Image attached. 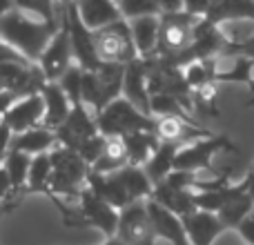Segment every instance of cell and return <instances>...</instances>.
I'll use <instances>...</instances> for the list:
<instances>
[{
  "label": "cell",
  "mask_w": 254,
  "mask_h": 245,
  "mask_svg": "<svg viewBox=\"0 0 254 245\" xmlns=\"http://www.w3.org/2000/svg\"><path fill=\"white\" fill-rule=\"evenodd\" d=\"M40 71L45 74L47 80H58L71 65H74V52H71V40H69V31L65 27L63 20V11H61V27L56 29V34L52 36V40L47 43V47L43 49L38 61Z\"/></svg>",
  "instance_id": "9c48e42d"
},
{
  "label": "cell",
  "mask_w": 254,
  "mask_h": 245,
  "mask_svg": "<svg viewBox=\"0 0 254 245\" xmlns=\"http://www.w3.org/2000/svg\"><path fill=\"white\" fill-rule=\"evenodd\" d=\"M147 205V214H149V223H152V230L156 234V239L170 243V245H192L185 234L183 228V219L174 212H170L167 207L158 205L156 201L147 198L145 201Z\"/></svg>",
  "instance_id": "5bb4252c"
},
{
  "label": "cell",
  "mask_w": 254,
  "mask_h": 245,
  "mask_svg": "<svg viewBox=\"0 0 254 245\" xmlns=\"http://www.w3.org/2000/svg\"><path fill=\"white\" fill-rule=\"evenodd\" d=\"M54 131H56L58 145H65L69 149H78L87 138L98 134L96 114L89 107H85L83 103H78V105L71 107L69 116L63 121V125H58Z\"/></svg>",
  "instance_id": "7c38bea8"
},
{
  "label": "cell",
  "mask_w": 254,
  "mask_h": 245,
  "mask_svg": "<svg viewBox=\"0 0 254 245\" xmlns=\"http://www.w3.org/2000/svg\"><path fill=\"white\" fill-rule=\"evenodd\" d=\"M203 18L214 25H221L225 20H239V18L254 20V0H214V4Z\"/></svg>",
  "instance_id": "cb8c5ba5"
},
{
  "label": "cell",
  "mask_w": 254,
  "mask_h": 245,
  "mask_svg": "<svg viewBox=\"0 0 254 245\" xmlns=\"http://www.w3.org/2000/svg\"><path fill=\"white\" fill-rule=\"evenodd\" d=\"M13 7H16V4H13V0H0V18H2L4 13L11 11Z\"/></svg>",
  "instance_id": "74e56055"
},
{
  "label": "cell",
  "mask_w": 254,
  "mask_h": 245,
  "mask_svg": "<svg viewBox=\"0 0 254 245\" xmlns=\"http://www.w3.org/2000/svg\"><path fill=\"white\" fill-rule=\"evenodd\" d=\"M16 98L18 96H16V94H11V92H0V121H2L4 112L9 110V105H11Z\"/></svg>",
  "instance_id": "8d00e7d4"
},
{
  "label": "cell",
  "mask_w": 254,
  "mask_h": 245,
  "mask_svg": "<svg viewBox=\"0 0 254 245\" xmlns=\"http://www.w3.org/2000/svg\"><path fill=\"white\" fill-rule=\"evenodd\" d=\"M116 2H121V0H116Z\"/></svg>",
  "instance_id": "ab89813d"
},
{
  "label": "cell",
  "mask_w": 254,
  "mask_h": 245,
  "mask_svg": "<svg viewBox=\"0 0 254 245\" xmlns=\"http://www.w3.org/2000/svg\"><path fill=\"white\" fill-rule=\"evenodd\" d=\"M154 116L140 112L125 96H116L101 112H96V125L103 136H125L136 129H154Z\"/></svg>",
  "instance_id": "3957f363"
},
{
  "label": "cell",
  "mask_w": 254,
  "mask_h": 245,
  "mask_svg": "<svg viewBox=\"0 0 254 245\" xmlns=\"http://www.w3.org/2000/svg\"><path fill=\"white\" fill-rule=\"evenodd\" d=\"M52 156L49 152L31 156L29 174H27L25 194H49V183H52Z\"/></svg>",
  "instance_id": "d4e9b609"
},
{
  "label": "cell",
  "mask_w": 254,
  "mask_h": 245,
  "mask_svg": "<svg viewBox=\"0 0 254 245\" xmlns=\"http://www.w3.org/2000/svg\"><path fill=\"white\" fill-rule=\"evenodd\" d=\"M125 140V152H127V163L131 165H145L147 158L156 152V147L161 145L158 136L154 134V129H136L123 136Z\"/></svg>",
  "instance_id": "7402d4cb"
},
{
  "label": "cell",
  "mask_w": 254,
  "mask_h": 245,
  "mask_svg": "<svg viewBox=\"0 0 254 245\" xmlns=\"http://www.w3.org/2000/svg\"><path fill=\"white\" fill-rule=\"evenodd\" d=\"M94 45H96V54L103 62H119V65H127L134 58H138L131 40L129 22L125 18L110 25L101 27L94 31Z\"/></svg>",
  "instance_id": "277c9868"
},
{
  "label": "cell",
  "mask_w": 254,
  "mask_h": 245,
  "mask_svg": "<svg viewBox=\"0 0 254 245\" xmlns=\"http://www.w3.org/2000/svg\"><path fill=\"white\" fill-rule=\"evenodd\" d=\"M7 198H18V194L13 192V185L9 181V174L2 165H0V205H2Z\"/></svg>",
  "instance_id": "d6a6232c"
},
{
  "label": "cell",
  "mask_w": 254,
  "mask_h": 245,
  "mask_svg": "<svg viewBox=\"0 0 254 245\" xmlns=\"http://www.w3.org/2000/svg\"><path fill=\"white\" fill-rule=\"evenodd\" d=\"M101 245H127L123 239H119V237H110V239H105Z\"/></svg>",
  "instance_id": "f35d334b"
},
{
  "label": "cell",
  "mask_w": 254,
  "mask_h": 245,
  "mask_svg": "<svg viewBox=\"0 0 254 245\" xmlns=\"http://www.w3.org/2000/svg\"><path fill=\"white\" fill-rule=\"evenodd\" d=\"M181 145L176 143H163L156 147V152L147 158V163L143 165V170L147 172V176L152 179V183H161L172 170H174V158Z\"/></svg>",
  "instance_id": "484cf974"
},
{
  "label": "cell",
  "mask_w": 254,
  "mask_h": 245,
  "mask_svg": "<svg viewBox=\"0 0 254 245\" xmlns=\"http://www.w3.org/2000/svg\"><path fill=\"white\" fill-rule=\"evenodd\" d=\"M252 212H254V198L246 192V194H241V196L232 198L230 203H225V205L216 212V216L221 219L225 230H237L239 225L243 223V219H246L248 214H252Z\"/></svg>",
  "instance_id": "83f0119b"
},
{
  "label": "cell",
  "mask_w": 254,
  "mask_h": 245,
  "mask_svg": "<svg viewBox=\"0 0 254 245\" xmlns=\"http://www.w3.org/2000/svg\"><path fill=\"white\" fill-rule=\"evenodd\" d=\"M237 232H239V237L243 239L246 245H254V212L243 219V223L237 228Z\"/></svg>",
  "instance_id": "836d02e7"
},
{
  "label": "cell",
  "mask_w": 254,
  "mask_h": 245,
  "mask_svg": "<svg viewBox=\"0 0 254 245\" xmlns=\"http://www.w3.org/2000/svg\"><path fill=\"white\" fill-rule=\"evenodd\" d=\"M76 207H78V214H80V225H89V228L98 230L101 234H105L107 239L116 237L121 210H116L114 205H110V203L103 201L101 196L89 192L87 187L78 194Z\"/></svg>",
  "instance_id": "ba28073f"
},
{
  "label": "cell",
  "mask_w": 254,
  "mask_h": 245,
  "mask_svg": "<svg viewBox=\"0 0 254 245\" xmlns=\"http://www.w3.org/2000/svg\"><path fill=\"white\" fill-rule=\"evenodd\" d=\"M47 83L38 62L29 58H11L0 62V92H11L16 96L36 94Z\"/></svg>",
  "instance_id": "5b68a950"
},
{
  "label": "cell",
  "mask_w": 254,
  "mask_h": 245,
  "mask_svg": "<svg viewBox=\"0 0 254 245\" xmlns=\"http://www.w3.org/2000/svg\"><path fill=\"white\" fill-rule=\"evenodd\" d=\"M152 201H156L158 205L167 207L170 212L179 216H185L190 212L196 210V201H194V189H183V187H174L167 181L154 183L152 189Z\"/></svg>",
  "instance_id": "ffe728a7"
},
{
  "label": "cell",
  "mask_w": 254,
  "mask_h": 245,
  "mask_svg": "<svg viewBox=\"0 0 254 245\" xmlns=\"http://www.w3.org/2000/svg\"><path fill=\"white\" fill-rule=\"evenodd\" d=\"M11 140H13V131L9 125H4L2 121H0V163H2V158L9 154V149H11Z\"/></svg>",
  "instance_id": "e575fe53"
},
{
  "label": "cell",
  "mask_w": 254,
  "mask_h": 245,
  "mask_svg": "<svg viewBox=\"0 0 254 245\" xmlns=\"http://www.w3.org/2000/svg\"><path fill=\"white\" fill-rule=\"evenodd\" d=\"M119 7L125 20L138 18V16H161L158 0H121Z\"/></svg>",
  "instance_id": "4dcf8cb0"
},
{
  "label": "cell",
  "mask_w": 254,
  "mask_h": 245,
  "mask_svg": "<svg viewBox=\"0 0 254 245\" xmlns=\"http://www.w3.org/2000/svg\"><path fill=\"white\" fill-rule=\"evenodd\" d=\"M74 4H76V11H78L80 20L92 31L123 18L116 0H74Z\"/></svg>",
  "instance_id": "e0dca14e"
},
{
  "label": "cell",
  "mask_w": 254,
  "mask_h": 245,
  "mask_svg": "<svg viewBox=\"0 0 254 245\" xmlns=\"http://www.w3.org/2000/svg\"><path fill=\"white\" fill-rule=\"evenodd\" d=\"M76 152H78L80 156H83V161L87 163L89 167H92L94 163H96L98 158H101L103 154H105V136H103L101 131H98V134H94L92 138L85 140V143L80 145V147L76 149Z\"/></svg>",
  "instance_id": "1f68e13d"
},
{
  "label": "cell",
  "mask_w": 254,
  "mask_h": 245,
  "mask_svg": "<svg viewBox=\"0 0 254 245\" xmlns=\"http://www.w3.org/2000/svg\"><path fill=\"white\" fill-rule=\"evenodd\" d=\"M58 27H61V20H45L40 16L13 7L0 18V40H4L25 58L36 62Z\"/></svg>",
  "instance_id": "6da1fadb"
},
{
  "label": "cell",
  "mask_w": 254,
  "mask_h": 245,
  "mask_svg": "<svg viewBox=\"0 0 254 245\" xmlns=\"http://www.w3.org/2000/svg\"><path fill=\"white\" fill-rule=\"evenodd\" d=\"M116 176L121 179V183H123V187L127 189L131 201H147V198L152 196L154 183L147 176V172L143 170V165H131V163H127L121 170H116Z\"/></svg>",
  "instance_id": "603a6c76"
},
{
  "label": "cell",
  "mask_w": 254,
  "mask_h": 245,
  "mask_svg": "<svg viewBox=\"0 0 254 245\" xmlns=\"http://www.w3.org/2000/svg\"><path fill=\"white\" fill-rule=\"evenodd\" d=\"M158 4H161V13L181 11L183 9V0H158Z\"/></svg>",
  "instance_id": "d590c367"
},
{
  "label": "cell",
  "mask_w": 254,
  "mask_h": 245,
  "mask_svg": "<svg viewBox=\"0 0 254 245\" xmlns=\"http://www.w3.org/2000/svg\"><path fill=\"white\" fill-rule=\"evenodd\" d=\"M0 165L7 170L9 174V181L13 185V192L18 196L25 194V183H27V174H29V165H31V156L29 154H22V152H16V149H9V154L2 158Z\"/></svg>",
  "instance_id": "4316f807"
},
{
  "label": "cell",
  "mask_w": 254,
  "mask_h": 245,
  "mask_svg": "<svg viewBox=\"0 0 254 245\" xmlns=\"http://www.w3.org/2000/svg\"><path fill=\"white\" fill-rule=\"evenodd\" d=\"M83 74H85V69L78 65V62H74V65H71L69 69H67L65 74H63L61 78L56 80V83L61 85L63 89H65L67 96H69L71 105H78V103H80V87H83Z\"/></svg>",
  "instance_id": "f546056e"
},
{
  "label": "cell",
  "mask_w": 254,
  "mask_h": 245,
  "mask_svg": "<svg viewBox=\"0 0 254 245\" xmlns=\"http://www.w3.org/2000/svg\"><path fill=\"white\" fill-rule=\"evenodd\" d=\"M116 237L123 239L127 245H152L156 234L149 223L145 201H131L119 212V232Z\"/></svg>",
  "instance_id": "8fae6325"
},
{
  "label": "cell",
  "mask_w": 254,
  "mask_h": 245,
  "mask_svg": "<svg viewBox=\"0 0 254 245\" xmlns=\"http://www.w3.org/2000/svg\"><path fill=\"white\" fill-rule=\"evenodd\" d=\"M198 18L188 11H170L161 13V31H158V49L156 54H179L190 47L194 38V27Z\"/></svg>",
  "instance_id": "52a82bcc"
},
{
  "label": "cell",
  "mask_w": 254,
  "mask_h": 245,
  "mask_svg": "<svg viewBox=\"0 0 254 245\" xmlns=\"http://www.w3.org/2000/svg\"><path fill=\"white\" fill-rule=\"evenodd\" d=\"M43 119H45V103L40 92H36V94L18 96L9 105V110L4 112L2 122L11 127L13 134H18V131H25L29 127L43 125Z\"/></svg>",
  "instance_id": "4fadbf2b"
},
{
  "label": "cell",
  "mask_w": 254,
  "mask_h": 245,
  "mask_svg": "<svg viewBox=\"0 0 254 245\" xmlns=\"http://www.w3.org/2000/svg\"><path fill=\"white\" fill-rule=\"evenodd\" d=\"M121 96H125L131 105H136L140 112L149 114V89H147V61L145 58H134L125 65L123 74V89ZM152 116V114H149Z\"/></svg>",
  "instance_id": "9a60e30c"
},
{
  "label": "cell",
  "mask_w": 254,
  "mask_h": 245,
  "mask_svg": "<svg viewBox=\"0 0 254 245\" xmlns=\"http://www.w3.org/2000/svg\"><path fill=\"white\" fill-rule=\"evenodd\" d=\"M52 156V183H49V196L54 201L74 203L78 194L85 189L89 174V165L83 161L76 149H69L65 145H56L49 152Z\"/></svg>",
  "instance_id": "7a4b0ae2"
},
{
  "label": "cell",
  "mask_w": 254,
  "mask_h": 245,
  "mask_svg": "<svg viewBox=\"0 0 254 245\" xmlns=\"http://www.w3.org/2000/svg\"><path fill=\"white\" fill-rule=\"evenodd\" d=\"M129 31L134 40L136 54L140 58H149L158 49V31H161V16H138L129 18Z\"/></svg>",
  "instance_id": "d6986e66"
},
{
  "label": "cell",
  "mask_w": 254,
  "mask_h": 245,
  "mask_svg": "<svg viewBox=\"0 0 254 245\" xmlns=\"http://www.w3.org/2000/svg\"><path fill=\"white\" fill-rule=\"evenodd\" d=\"M40 96H43L45 103V119L43 125L49 127V129H56L58 125H63V121L69 116L71 112V101L65 94V89L56 83V80H47L40 89Z\"/></svg>",
  "instance_id": "ac0fdd59"
},
{
  "label": "cell",
  "mask_w": 254,
  "mask_h": 245,
  "mask_svg": "<svg viewBox=\"0 0 254 245\" xmlns=\"http://www.w3.org/2000/svg\"><path fill=\"white\" fill-rule=\"evenodd\" d=\"M63 20L65 27L69 31V40H71V52H74V61L78 62L83 69L94 71L101 65V58L96 54V45H94V31L80 20L78 11H76L74 0L63 2Z\"/></svg>",
  "instance_id": "8992f818"
},
{
  "label": "cell",
  "mask_w": 254,
  "mask_h": 245,
  "mask_svg": "<svg viewBox=\"0 0 254 245\" xmlns=\"http://www.w3.org/2000/svg\"><path fill=\"white\" fill-rule=\"evenodd\" d=\"M230 138L225 136H203V138H196L192 143H185L179 147L174 158V170H183V172H205L212 167V161H214L216 152L228 143Z\"/></svg>",
  "instance_id": "30bf717a"
},
{
  "label": "cell",
  "mask_w": 254,
  "mask_h": 245,
  "mask_svg": "<svg viewBox=\"0 0 254 245\" xmlns=\"http://www.w3.org/2000/svg\"><path fill=\"white\" fill-rule=\"evenodd\" d=\"M56 145H58L56 131L45 127V125H36V127L25 129V131H18V134H13V140H11V149L22 152V154H29V156L52 152Z\"/></svg>",
  "instance_id": "44dd1931"
},
{
  "label": "cell",
  "mask_w": 254,
  "mask_h": 245,
  "mask_svg": "<svg viewBox=\"0 0 254 245\" xmlns=\"http://www.w3.org/2000/svg\"><path fill=\"white\" fill-rule=\"evenodd\" d=\"M18 9L22 11H29L34 16H40L45 20H61V11H63V2L58 0H13Z\"/></svg>",
  "instance_id": "f1b7e54d"
},
{
  "label": "cell",
  "mask_w": 254,
  "mask_h": 245,
  "mask_svg": "<svg viewBox=\"0 0 254 245\" xmlns=\"http://www.w3.org/2000/svg\"><path fill=\"white\" fill-rule=\"evenodd\" d=\"M183 219V228L192 245H214V241L225 232L221 219L214 212L207 210H194L190 214L181 216Z\"/></svg>",
  "instance_id": "2e32d148"
}]
</instances>
